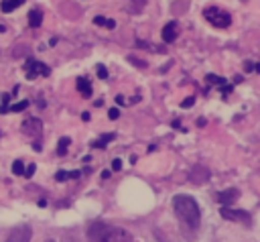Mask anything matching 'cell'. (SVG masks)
<instances>
[{
    "label": "cell",
    "mask_w": 260,
    "mask_h": 242,
    "mask_svg": "<svg viewBox=\"0 0 260 242\" xmlns=\"http://www.w3.org/2000/svg\"><path fill=\"white\" fill-rule=\"evenodd\" d=\"M106 26H108V28H114V26H116V22H114V20H106Z\"/></svg>",
    "instance_id": "f546056e"
},
{
    "label": "cell",
    "mask_w": 260,
    "mask_h": 242,
    "mask_svg": "<svg viewBox=\"0 0 260 242\" xmlns=\"http://www.w3.org/2000/svg\"><path fill=\"white\" fill-rule=\"evenodd\" d=\"M26 108H28V102L22 100V102H18V104H12V106L8 108V112H22V110H26Z\"/></svg>",
    "instance_id": "d6986e66"
},
{
    "label": "cell",
    "mask_w": 260,
    "mask_h": 242,
    "mask_svg": "<svg viewBox=\"0 0 260 242\" xmlns=\"http://www.w3.org/2000/svg\"><path fill=\"white\" fill-rule=\"evenodd\" d=\"M130 2H132V4H130V8H132V12H140L146 0H130Z\"/></svg>",
    "instance_id": "7402d4cb"
},
{
    "label": "cell",
    "mask_w": 260,
    "mask_h": 242,
    "mask_svg": "<svg viewBox=\"0 0 260 242\" xmlns=\"http://www.w3.org/2000/svg\"><path fill=\"white\" fill-rule=\"evenodd\" d=\"M71 144V138L69 136H63V138H59V144H57V155H65L67 153V146Z\"/></svg>",
    "instance_id": "2e32d148"
},
{
    "label": "cell",
    "mask_w": 260,
    "mask_h": 242,
    "mask_svg": "<svg viewBox=\"0 0 260 242\" xmlns=\"http://www.w3.org/2000/svg\"><path fill=\"white\" fill-rule=\"evenodd\" d=\"M8 100H10V94H0V114H8Z\"/></svg>",
    "instance_id": "ac0fdd59"
},
{
    "label": "cell",
    "mask_w": 260,
    "mask_h": 242,
    "mask_svg": "<svg viewBox=\"0 0 260 242\" xmlns=\"http://www.w3.org/2000/svg\"><path fill=\"white\" fill-rule=\"evenodd\" d=\"M203 14H205V18H207L213 26H217V28H225V26H230V22H232V16H230L225 10H219V8H215V6L205 8Z\"/></svg>",
    "instance_id": "3957f363"
},
{
    "label": "cell",
    "mask_w": 260,
    "mask_h": 242,
    "mask_svg": "<svg viewBox=\"0 0 260 242\" xmlns=\"http://www.w3.org/2000/svg\"><path fill=\"white\" fill-rule=\"evenodd\" d=\"M20 4H24V0H2V4H0V8H2V12H12L16 6H20Z\"/></svg>",
    "instance_id": "5bb4252c"
},
{
    "label": "cell",
    "mask_w": 260,
    "mask_h": 242,
    "mask_svg": "<svg viewBox=\"0 0 260 242\" xmlns=\"http://www.w3.org/2000/svg\"><path fill=\"white\" fill-rule=\"evenodd\" d=\"M41 128H43V122L39 120V118H26L24 122H22V132L24 134H32V136H37V134H41Z\"/></svg>",
    "instance_id": "52a82bcc"
},
{
    "label": "cell",
    "mask_w": 260,
    "mask_h": 242,
    "mask_svg": "<svg viewBox=\"0 0 260 242\" xmlns=\"http://www.w3.org/2000/svg\"><path fill=\"white\" fill-rule=\"evenodd\" d=\"M254 69H256V71L260 73V63H256V67H254Z\"/></svg>",
    "instance_id": "1f68e13d"
},
{
    "label": "cell",
    "mask_w": 260,
    "mask_h": 242,
    "mask_svg": "<svg viewBox=\"0 0 260 242\" xmlns=\"http://www.w3.org/2000/svg\"><path fill=\"white\" fill-rule=\"evenodd\" d=\"M195 104V98L191 96V98H185L183 102H181V108H189V106H193Z\"/></svg>",
    "instance_id": "cb8c5ba5"
},
{
    "label": "cell",
    "mask_w": 260,
    "mask_h": 242,
    "mask_svg": "<svg viewBox=\"0 0 260 242\" xmlns=\"http://www.w3.org/2000/svg\"><path fill=\"white\" fill-rule=\"evenodd\" d=\"M93 24L102 26V24H106V18H104V16H95V18H93Z\"/></svg>",
    "instance_id": "83f0119b"
},
{
    "label": "cell",
    "mask_w": 260,
    "mask_h": 242,
    "mask_svg": "<svg viewBox=\"0 0 260 242\" xmlns=\"http://www.w3.org/2000/svg\"><path fill=\"white\" fill-rule=\"evenodd\" d=\"M77 89L81 92L83 98H89L91 96V83H89V79L87 77H79L77 79Z\"/></svg>",
    "instance_id": "7c38bea8"
},
{
    "label": "cell",
    "mask_w": 260,
    "mask_h": 242,
    "mask_svg": "<svg viewBox=\"0 0 260 242\" xmlns=\"http://www.w3.org/2000/svg\"><path fill=\"white\" fill-rule=\"evenodd\" d=\"M254 67H256V63H252V61H246V65H244V69H246V71H252Z\"/></svg>",
    "instance_id": "f1b7e54d"
},
{
    "label": "cell",
    "mask_w": 260,
    "mask_h": 242,
    "mask_svg": "<svg viewBox=\"0 0 260 242\" xmlns=\"http://www.w3.org/2000/svg\"><path fill=\"white\" fill-rule=\"evenodd\" d=\"M238 197H240V191H238L236 187H230V189H223V191L217 193V201H219L221 205H230V203H234Z\"/></svg>",
    "instance_id": "ba28073f"
},
{
    "label": "cell",
    "mask_w": 260,
    "mask_h": 242,
    "mask_svg": "<svg viewBox=\"0 0 260 242\" xmlns=\"http://www.w3.org/2000/svg\"><path fill=\"white\" fill-rule=\"evenodd\" d=\"M110 234H112V226H108L104 222H93L87 228V240L89 242H110Z\"/></svg>",
    "instance_id": "7a4b0ae2"
},
{
    "label": "cell",
    "mask_w": 260,
    "mask_h": 242,
    "mask_svg": "<svg viewBox=\"0 0 260 242\" xmlns=\"http://www.w3.org/2000/svg\"><path fill=\"white\" fill-rule=\"evenodd\" d=\"M209 83H217V85H225V79L223 77H217V75H213V73H209L207 77H205Z\"/></svg>",
    "instance_id": "44dd1931"
},
{
    "label": "cell",
    "mask_w": 260,
    "mask_h": 242,
    "mask_svg": "<svg viewBox=\"0 0 260 242\" xmlns=\"http://www.w3.org/2000/svg\"><path fill=\"white\" fill-rule=\"evenodd\" d=\"M49 242H53V240H49Z\"/></svg>",
    "instance_id": "d6a6232c"
},
{
    "label": "cell",
    "mask_w": 260,
    "mask_h": 242,
    "mask_svg": "<svg viewBox=\"0 0 260 242\" xmlns=\"http://www.w3.org/2000/svg\"><path fill=\"white\" fill-rule=\"evenodd\" d=\"M24 69H26V77H28V79H35L39 73H41V75H49V73H51V69H49L45 63L35 61V59H26Z\"/></svg>",
    "instance_id": "5b68a950"
},
{
    "label": "cell",
    "mask_w": 260,
    "mask_h": 242,
    "mask_svg": "<svg viewBox=\"0 0 260 242\" xmlns=\"http://www.w3.org/2000/svg\"><path fill=\"white\" fill-rule=\"evenodd\" d=\"M173 207H175L177 218H179L183 224H187V226L193 228V230L199 226V222H201V211H199V205H197V201H195L193 197H189V195H175V197H173Z\"/></svg>",
    "instance_id": "6da1fadb"
},
{
    "label": "cell",
    "mask_w": 260,
    "mask_h": 242,
    "mask_svg": "<svg viewBox=\"0 0 260 242\" xmlns=\"http://www.w3.org/2000/svg\"><path fill=\"white\" fill-rule=\"evenodd\" d=\"M118 116H120V110H118V108H112V110L108 112V118H110V120H116Z\"/></svg>",
    "instance_id": "d4e9b609"
},
{
    "label": "cell",
    "mask_w": 260,
    "mask_h": 242,
    "mask_svg": "<svg viewBox=\"0 0 260 242\" xmlns=\"http://www.w3.org/2000/svg\"><path fill=\"white\" fill-rule=\"evenodd\" d=\"M12 173H14V175H24V165H22V161H14V163H12Z\"/></svg>",
    "instance_id": "ffe728a7"
},
{
    "label": "cell",
    "mask_w": 260,
    "mask_h": 242,
    "mask_svg": "<svg viewBox=\"0 0 260 242\" xmlns=\"http://www.w3.org/2000/svg\"><path fill=\"white\" fill-rule=\"evenodd\" d=\"M30 236H32L30 226H16V228L8 234L6 242H30Z\"/></svg>",
    "instance_id": "8992f818"
},
{
    "label": "cell",
    "mask_w": 260,
    "mask_h": 242,
    "mask_svg": "<svg viewBox=\"0 0 260 242\" xmlns=\"http://www.w3.org/2000/svg\"><path fill=\"white\" fill-rule=\"evenodd\" d=\"M35 169H37V167H35V163H32V165H28V167L24 169V177H30V175L35 173Z\"/></svg>",
    "instance_id": "4316f807"
},
{
    "label": "cell",
    "mask_w": 260,
    "mask_h": 242,
    "mask_svg": "<svg viewBox=\"0 0 260 242\" xmlns=\"http://www.w3.org/2000/svg\"><path fill=\"white\" fill-rule=\"evenodd\" d=\"M110 140H114V132H108V134H102V136H100V138H98V140L93 142V146H95V148H104V146H106V144H108Z\"/></svg>",
    "instance_id": "9a60e30c"
},
{
    "label": "cell",
    "mask_w": 260,
    "mask_h": 242,
    "mask_svg": "<svg viewBox=\"0 0 260 242\" xmlns=\"http://www.w3.org/2000/svg\"><path fill=\"white\" fill-rule=\"evenodd\" d=\"M177 35H179V24L175 20H171L162 26V41L165 43H173L177 39Z\"/></svg>",
    "instance_id": "9c48e42d"
},
{
    "label": "cell",
    "mask_w": 260,
    "mask_h": 242,
    "mask_svg": "<svg viewBox=\"0 0 260 242\" xmlns=\"http://www.w3.org/2000/svg\"><path fill=\"white\" fill-rule=\"evenodd\" d=\"M81 173L79 171H57V181H65V179H73V177H79Z\"/></svg>",
    "instance_id": "e0dca14e"
},
{
    "label": "cell",
    "mask_w": 260,
    "mask_h": 242,
    "mask_svg": "<svg viewBox=\"0 0 260 242\" xmlns=\"http://www.w3.org/2000/svg\"><path fill=\"white\" fill-rule=\"evenodd\" d=\"M95 71H98V77H100V79H108V69H106L102 63H98Z\"/></svg>",
    "instance_id": "603a6c76"
},
{
    "label": "cell",
    "mask_w": 260,
    "mask_h": 242,
    "mask_svg": "<svg viewBox=\"0 0 260 242\" xmlns=\"http://www.w3.org/2000/svg\"><path fill=\"white\" fill-rule=\"evenodd\" d=\"M41 22H43V12L41 10H30L28 12V24L30 26H41Z\"/></svg>",
    "instance_id": "4fadbf2b"
},
{
    "label": "cell",
    "mask_w": 260,
    "mask_h": 242,
    "mask_svg": "<svg viewBox=\"0 0 260 242\" xmlns=\"http://www.w3.org/2000/svg\"><path fill=\"white\" fill-rule=\"evenodd\" d=\"M110 242H132V234L126 232L124 228H116V226H112Z\"/></svg>",
    "instance_id": "30bf717a"
},
{
    "label": "cell",
    "mask_w": 260,
    "mask_h": 242,
    "mask_svg": "<svg viewBox=\"0 0 260 242\" xmlns=\"http://www.w3.org/2000/svg\"><path fill=\"white\" fill-rule=\"evenodd\" d=\"M207 177H209V171H207L205 167H201V165H197V167L191 171V181H193V183H205Z\"/></svg>",
    "instance_id": "8fae6325"
},
{
    "label": "cell",
    "mask_w": 260,
    "mask_h": 242,
    "mask_svg": "<svg viewBox=\"0 0 260 242\" xmlns=\"http://www.w3.org/2000/svg\"><path fill=\"white\" fill-rule=\"evenodd\" d=\"M110 177V171H102V179H108Z\"/></svg>",
    "instance_id": "4dcf8cb0"
},
{
    "label": "cell",
    "mask_w": 260,
    "mask_h": 242,
    "mask_svg": "<svg viewBox=\"0 0 260 242\" xmlns=\"http://www.w3.org/2000/svg\"><path fill=\"white\" fill-rule=\"evenodd\" d=\"M219 214H221L223 220H230V222H240V224H246V226L252 224V216L246 209H234L230 205H223L219 209Z\"/></svg>",
    "instance_id": "277c9868"
},
{
    "label": "cell",
    "mask_w": 260,
    "mask_h": 242,
    "mask_svg": "<svg viewBox=\"0 0 260 242\" xmlns=\"http://www.w3.org/2000/svg\"><path fill=\"white\" fill-rule=\"evenodd\" d=\"M112 169H114V171H120V169H122V161H120V159H114V161H112Z\"/></svg>",
    "instance_id": "484cf974"
}]
</instances>
